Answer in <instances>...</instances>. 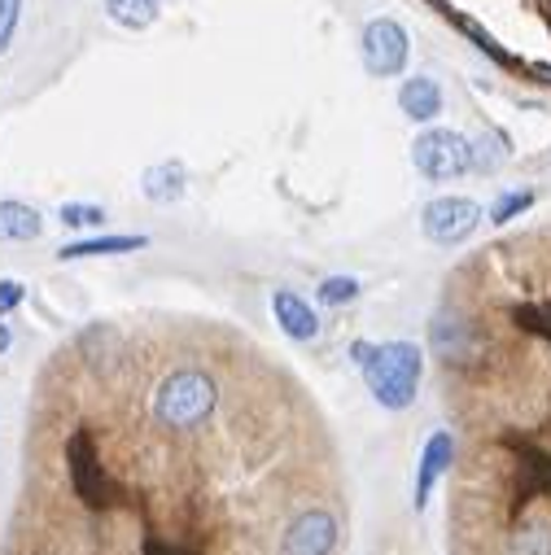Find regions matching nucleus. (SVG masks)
Masks as SVG:
<instances>
[{
  "mask_svg": "<svg viewBox=\"0 0 551 555\" xmlns=\"http://www.w3.org/2000/svg\"><path fill=\"white\" fill-rule=\"evenodd\" d=\"M359 372H363L372 398L385 411H407L411 402H417V389H421L425 354H421L417 341H381V346H368Z\"/></svg>",
  "mask_w": 551,
  "mask_h": 555,
  "instance_id": "1",
  "label": "nucleus"
},
{
  "mask_svg": "<svg viewBox=\"0 0 551 555\" xmlns=\"http://www.w3.org/2000/svg\"><path fill=\"white\" fill-rule=\"evenodd\" d=\"M516 324H525V328H534V333H542V337L551 341V302L521 307V311H516Z\"/></svg>",
  "mask_w": 551,
  "mask_h": 555,
  "instance_id": "20",
  "label": "nucleus"
},
{
  "mask_svg": "<svg viewBox=\"0 0 551 555\" xmlns=\"http://www.w3.org/2000/svg\"><path fill=\"white\" fill-rule=\"evenodd\" d=\"M23 298H27V289H23L18 281H0V320L14 315V311L23 307Z\"/></svg>",
  "mask_w": 551,
  "mask_h": 555,
  "instance_id": "22",
  "label": "nucleus"
},
{
  "mask_svg": "<svg viewBox=\"0 0 551 555\" xmlns=\"http://www.w3.org/2000/svg\"><path fill=\"white\" fill-rule=\"evenodd\" d=\"M145 555H202L189 542H171V538H145Z\"/></svg>",
  "mask_w": 551,
  "mask_h": 555,
  "instance_id": "23",
  "label": "nucleus"
},
{
  "mask_svg": "<svg viewBox=\"0 0 551 555\" xmlns=\"http://www.w3.org/2000/svg\"><path fill=\"white\" fill-rule=\"evenodd\" d=\"M411 163L425 180H456V176H469L473 171V141H464L460 131H447V127H434V131H421L417 145H411Z\"/></svg>",
  "mask_w": 551,
  "mask_h": 555,
  "instance_id": "4",
  "label": "nucleus"
},
{
  "mask_svg": "<svg viewBox=\"0 0 551 555\" xmlns=\"http://www.w3.org/2000/svg\"><path fill=\"white\" fill-rule=\"evenodd\" d=\"M18 14H23V0H0V53L10 49V40L18 31Z\"/></svg>",
  "mask_w": 551,
  "mask_h": 555,
  "instance_id": "21",
  "label": "nucleus"
},
{
  "mask_svg": "<svg viewBox=\"0 0 551 555\" xmlns=\"http://www.w3.org/2000/svg\"><path fill=\"white\" fill-rule=\"evenodd\" d=\"M482 223V206L473 197H434L425 206V236L434 245H460L477 232Z\"/></svg>",
  "mask_w": 551,
  "mask_h": 555,
  "instance_id": "5",
  "label": "nucleus"
},
{
  "mask_svg": "<svg viewBox=\"0 0 551 555\" xmlns=\"http://www.w3.org/2000/svg\"><path fill=\"white\" fill-rule=\"evenodd\" d=\"M271 315H276V324H281V333H285L290 341H316V337H320V315H316V307H311L303 294H294V289H276V294H271Z\"/></svg>",
  "mask_w": 551,
  "mask_h": 555,
  "instance_id": "9",
  "label": "nucleus"
},
{
  "mask_svg": "<svg viewBox=\"0 0 551 555\" xmlns=\"http://www.w3.org/2000/svg\"><path fill=\"white\" fill-rule=\"evenodd\" d=\"M105 14L127 31H145L158 18V0H105Z\"/></svg>",
  "mask_w": 551,
  "mask_h": 555,
  "instance_id": "16",
  "label": "nucleus"
},
{
  "mask_svg": "<svg viewBox=\"0 0 551 555\" xmlns=\"http://www.w3.org/2000/svg\"><path fill=\"white\" fill-rule=\"evenodd\" d=\"M337 533H342V525H337V516L329 507H307V512H298L290 520L281 555H333Z\"/></svg>",
  "mask_w": 551,
  "mask_h": 555,
  "instance_id": "6",
  "label": "nucleus"
},
{
  "mask_svg": "<svg viewBox=\"0 0 551 555\" xmlns=\"http://www.w3.org/2000/svg\"><path fill=\"white\" fill-rule=\"evenodd\" d=\"M150 236L141 232H123V236H88V241H71L57 249V258H101V254H131V249H145Z\"/></svg>",
  "mask_w": 551,
  "mask_h": 555,
  "instance_id": "12",
  "label": "nucleus"
},
{
  "mask_svg": "<svg viewBox=\"0 0 551 555\" xmlns=\"http://www.w3.org/2000/svg\"><path fill=\"white\" fill-rule=\"evenodd\" d=\"M66 477H71V490H75V499H79L84 507L110 512V507L118 503V486H114V477L105 473L101 451H97V442H92L88 429H75V434L66 438Z\"/></svg>",
  "mask_w": 551,
  "mask_h": 555,
  "instance_id": "3",
  "label": "nucleus"
},
{
  "mask_svg": "<svg viewBox=\"0 0 551 555\" xmlns=\"http://www.w3.org/2000/svg\"><path fill=\"white\" fill-rule=\"evenodd\" d=\"M430 337H434V350H438V359H443L447 367H464V363L477 354V333H473V324L460 320V315H438Z\"/></svg>",
  "mask_w": 551,
  "mask_h": 555,
  "instance_id": "10",
  "label": "nucleus"
},
{
  "mask_svg": "<svg viewBox=\"0 0 551 555\" xmlns=\"http://www.w3.org/2000/svg\"><path fill=\"white\" fill-rule=\"evenodd\" d=\"M10 341H14V333H10V324H0V354L10 350Z\"/></svg>",
  "mask_w": 551,
  "mask_h": 555,
  "instance_id": "24",
  "label": "nucleus"
},
{
  "mask_svg": "<svg viewBox=\"0 0 551 555\" xmlns=\"http://www.w3.org/2000/svg\"><path fill=\"white\" fill-rule=\"evenodd\" d=\"M44 232V219L27 202H0V241H36Z\"/></svg>",
  "mask_w": 551,
  "mask_h": 555,
  "instance_id": "13",
  "label": "nucleus"
},
{
  "mask_svg": "<svg viewBox=\"0 0 551 555\" xmlns=\"http://www.w3.org/2000/svg\"><path fill=\"white\" fill-rule=\"evenodd\" d=\"M534 206V189H512V193H499V202L490 206V223L495 228H503V223H512L516 215H525Z\"/></svg>",
  "mask_w": 551,
  "mask_h": 555,
  "instance_id": "17",
  "label": "nucleus"
},
{
  "mask_svg": "<svg viewBox=\"0 0 551 555\" xmlns=\"http://www.w3.org/2000/svg\"><path fill=\"white\" fill-rule=\"evenodd\" d=\"M451 460H456V438L447 434V429H438L430 442H425V451H421V464H417V512H425L430 507V499H434V486L451 473Z\"/></svg>",
  "mask_w": 551,
  "mask_h": 555,
  "instance_id": "8",
  "label": "nucleus"
},
{
  "mask_svg": "<svg viewBox=\"0 0 551 555\" xmlns=\"http://www.w3.org/2000/svg\"><path fill=\"white\" fill-rule=\"evenodd\" d=\"M62 223L66 228H101L105 223V210L101 206H88V202H66L62 206Z\"/></svg>",
  "mask_w": 551,
  "mask_h": 555,
  "instance_id": "19",
  "label": "nucleus"
},
{
  "mask_svg": "<svg viewBox=\"0 0 551 555\" xmlns=\"http://www.w3.org/2000/svg\"><path fill=\"white\" fill-rule=\"evenodd\" d=\"M363 66L381 79L402 75L407 66V31L394 18H372L363 27Z\"/></svg>",
  "mask_w": 551,
  "mask_h": 555,
  "instance_id": "7",
  "label": "nucleus"
},
{
  "mask_svg": "<svg viewBox=\"0 0 551 555\" xmlns=\"http://www.w3.org/2000/svg\"><path fill=\"white\" fill-rule=\"evenodd\" d=\"M145 197L150 202H180L184 197V189H189V176H184V167L180 163H158V167H150L145 171Z\"/></svg>",
  "mask_w": 551,
  "mask_h": 555,
  "instance_id": "14",
  "label": "nucleus"
},
{
  "mask_svg": "<svg viewBox=\"0 0 551 555\" xmlns=\"http://www.w3.org/2000/svg\"><path fill=\"white\" fill-rule=\"evenodd\" d=\"M215 406H219L215 376L202 372V367H180L154 393V421L163 429H171V434H193V429H202L210 421Z\"/></svg>",
  "mask_w": 551,
  "mask_h": 555,
  "instance_id": "2",
  "label": "nucleus"
},
{
  "mask_svg": "<svg viewBox=\"0 0 551 555\" xmlns=\"http://www.w3.org/2000/svg\"><path fill=\"white\" fill-rule=\"evenodd\" d=\"M508 555H551V520L529 516L508 533Z\"/></svg>",
  "mask_w": 551,
  "mask_h": 555,
  "instance_id": "15",
  "label": "nucleus"
},
{
  "mask_svg": "<svg viewBox=\"0 0 551 555\" xmlns=\"http://www.w3.org/2000/svg\"><path fill=\"white\" fill-rule=\"evenodd\" d=\"M316 298H320L324 307H346V302L359 298V281H355V275H329V281H320Z\"/></svg>",
  "mask_w": 551,
  "mask_h": 555,
  "instance_id": "18",
  "label": "nucleus"
},
{
  "mask_svg": "<svg viewBox=\"0 0 551 555\" xmlns=\"http://www.w3.org/2000/svg\"><path fill=\"white\" fill-rule=\"evenodd\" d=\"M398 109H402L411 122L438 118V114H443V88H438V79H430V75L407 79V83L398 88Z\"/></svg>",
  "mask_w": 551,
  "mask_h": 555,
  "instance_id": "11",
  "label": "nucleus"
}]
</instances>
